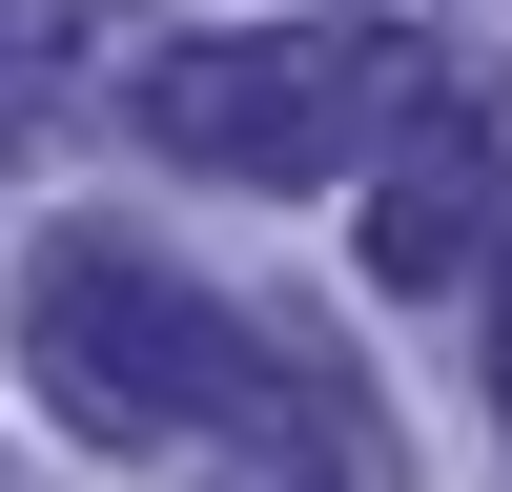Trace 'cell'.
Segmentation results:
<instances>
[{"instance_id": "1", "label": "cell", "mask_w": 512, "mask_h": 492, "mask_svg": "<svg viewBox=\"0 0 512 492\" xmlns=\"http://www.w3.org/2000/svg\"><path fill=\"white\" fill-rule=\"evenodd\" d=\"M431 82H451V41L308 0V21H185V41H144L123 62V123L164 164H205V185H369L431 123Z\"/></svg>"}, {"instance_id": "2", "label": "cell", "mask_w": 512, "mask_h": 492, "mask_svg": "<svg viewBox=\"0 0 512 492\" xmlns=\"http://www.w3.org/2000/svg\"><path fill=\"white\" fill-rule=\"evenodd\" d=\"M21 369L62 390L82 451H185V431H226L287 349H246V328L205 308L144 226H62V246L21 267Z\"/></svg>"}, {"instance_id": "3", "label": "cell", "mask_w": 512, "mask_h": 492, "mask_svg": "<svg viewBox=\"0 0 512 492\" xmlns=\"http://www.w3.org/2000/svg\"><path fill=\"white\" fill-rule=\"evenodd\" d=\"M369 287H472L512 267V62H451L431 82V123H410L390 164H369Z\"/></svg>"}, {"instance_id": "4", "label": "cell", "mask_w": 512, "mask_h": 492, "mask_svg": "<svg viewBox=\"0 0 512 492\" xmlns=\"http://www.w3.org/2000/svg\"><path fill=\"white\" fill-rule=\"evenodd\" d=\"M62 21H82V0H0V123H21L41 82H62Z\"/></svg>"}, {"instance_id": "5", "label": "cell", "mask_w": 512, "mask_h": 492, "mask_svg": "<svg viewBox=\"0 0 512 492\" xmlns=\"http://www.w3.org/2000/svg\"><path fill=\"white\" fill-rule=\"evenodd\" d=\"M492 410H512V267H492Z\"/></svg>"}]
</instances>
